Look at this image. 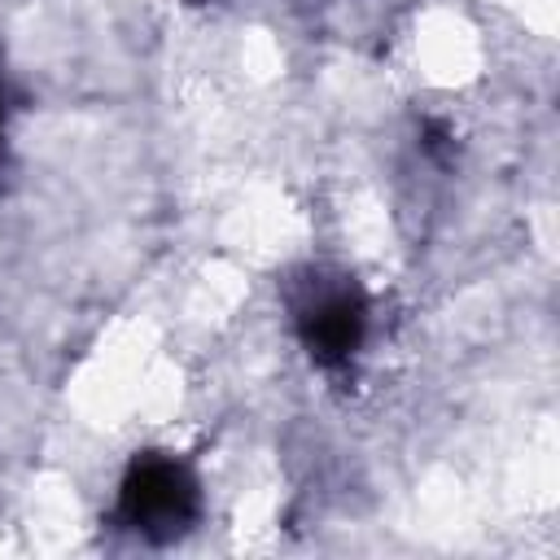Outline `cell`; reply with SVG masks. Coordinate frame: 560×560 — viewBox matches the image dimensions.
I'll return each instance as SVG.
<instances>
[{"label": "cell", "mask_w": 560, "mask_h": 560, "mask_svg": "<svg viewBox=\"0 0 560 560\" xmlns=\"http://www.w3.org/2000/svg\"><path fill=\"white\" fill-rule=\"evenodd\" d=\"M192 508H197V490L184 477V468L171 464V459H144L127 477L122 512L136 529H144L153 538H166V534L184 529Z\"/></svg>", "instance_id": "obj_1"}, {"label": "cell", "mask_w": 560, "mask_h": 560, "mask_svg": "<svg viewBox=\"0 0 560 560\" xmlns=\"http://www.w3.org/2000/svg\"><path fill=\"white\" fill-rule=\"evenodd\" d=\"M302 332H306V346L319 359H346L359 346V332H363V306H359V298L346 293V289L319 293L302 311Z\"/></svg>", "instance_id": "obj_2"}]
</instances>
